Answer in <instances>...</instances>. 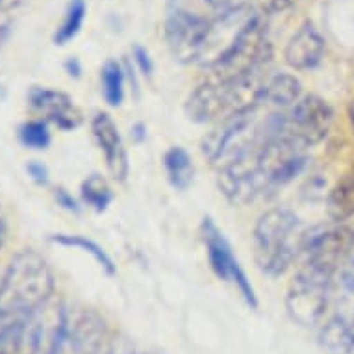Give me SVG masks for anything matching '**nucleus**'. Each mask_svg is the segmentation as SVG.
Segmentation results:
<instances>
[{"instance_id": "nucleus-1", "label": "nucleus", "mask_w": 354, "mask_h": 354, "mask_svg": "<svg viewBox=\"0 0 354 354\" xmlns=\"http://www.w3.org/2000/svg\"><path fill=\"white\" fill-rule=\"evenodd\" d=\"M54 291V274L47 260L32 249L13 256L0 279V321L28 319L45 306Z\"/></svg>"}, {"instance_id": "nucleus-2", "label": "nucleus", "mask_w": 354, "mask_h": 354, "mask_svg": "<svg viewBox=\"0 0 354 354\" xmlns=\"http://www.w3.org/2000/svg\"><path fill=\"white\" fill-rule=\"evenodd\" d=\"M301 221L290 209L273 208L260 215L254 227V260L261 273L280 277L302 249Z\"/></svg>"}, {"instance_id": "nucleus-3", "label": "nucleus", "mask_w": 354, "mask_h": 354, "mask_svg": "<svg viewBox=\"0 0 354 354\" xmlns=\"http://www.w3.org/2000/svg\"><path fill=\"white\" fill-rule=\"evenodd\" d=\"M271 58L273 47L268 39V24L260 13L252 12L209 71L214 73V80L217 82L239 80L245 76L263 73Z\"/></svg>"}, {"instance_id": "nucleus-4", "label": "nucleus", "mask_w": 354, "mask_h": 354, "mask_svg": "<svg viewBox=\"0 0 354 354\" xmlns=\"http://www.w3.org/2000/svg\"><path fill=\"white\" fill-rule=\"evenodd\" d=\"M198 2L203 0H171L165 15L163 34L167 47L182 64L201 62L214 26L215 15H208V6L201 8Z\"/></svg>"}, {"instance_id": "nucleus-5", "label": "nucleus", "mask_w": 354, "mask_h": 354, "mask_svg": "<svg viewBox=\"0 0 354 354\" xmlns=\"http://www.w3.org/2000/svg\"><path fill=\"white\" fill-rule=\"evenodd\" d=\"M332 279L334 277L319 269L302 266L301 271L291 280L286 295V308L291 319L302 326L319 325L330 301L334 286Z\"/></svg>"}, {"instance_id": "nucleus-6", "label": "nucleus", "mask_w": 354, "mask_h": 354, "mask_svg": "<svg viewBox=\"0 0 354 354\" xmlns=\"http://www.w3.org/2000/svg\"><path fill=\"white\" fill-rule=\"evenodd\" d=\"M354 247V230L337 225L332 228H314L310 232H304L302 249L306 260L304 266L319 269L323 273L334 277L336 271L347 260L348 252Z\"/></svg>"}, {"instance_id": "nucleus-7", "label": "nucleus", "mask_w": 354, "mask_h": 354, "mask_svg": "<svg viewBox=\"0 0 354 354\" xmlns=\"http://www.w3.org/2000/svg\"><path fill=\"white\" fill-rule=\"evenodd\" d=\"M203 239L206 245V252H208L209 266L214 269V273L219 279L227 280L230 284H234L239 290L245 302L249 304L252 310L258 308V299H256V291L250 284V280L247 279V274L239 266L238 258L234 256L232 247L227 241V238L223 236L217 225L214 223L212 217H204L203 219Z\"/></svg>"}, {"instance_id": "nucleus-8", "label": "nucleus", "mask_w": 354, "mask_h": 354, "mask_svg": "<svg viewBox=\"0 0 354 354\" xmlns=\"http://www.w3.org/2000/svg\"><path fill=\"white\" fill-rule=\"evenodd\" d=\"M334 111L325 100L308 95L301 97L290 111H286V130L291 140L301 147H314L330 132Z\"/></svg>"}, {"instance_id": "nucleus-9", "label": "nucleus", "mask_w": 354, "mask_h": 354, "mask_svg": "<svg viewBox=\"0 0 354 354\" xmlns=\"http://www.w3.org/2000/svg\"><path fill=\"white\" fill-rule=\"evenodd\" d=\"M69 319L62 304H45L30 315L23 354H59L67 339Z\"/></svg>"}, {"instance_id": "nucleus-10", "label": "nucleus", "mask_w": 354, "mask_h": 354, "mask_svg": "<svg viewBox=\"0 0 354 354\" xmlns=\"http://www.w3.org/2000/svg\"><path fill=\"white\" fill-rule=\"evenodd\" d=\"M28 102L35 111L45 117V121L54 122L62 130H73L82 122L80 110L64 91L35 86L30 89Z\"/></svg>"}, {"instance_id": "nucleus-11", "label": "nucleus", "mask_w": 354, "mask_h": 354, "mask_svg": "<svg viewBox=\"0 0 354 354\" xmlns=\"http://www.w3.org/2000/svg\"><path fill=\"white\" fill-rule=\"evenodd\" d=\"M91 130H93L97 145L100 147V151L104 152L108 171L115 180L122 182L128 174V160L117 124L108 113L100 111L91 121Z\"/></svg>"}, {"instance_id": "nucleus-12", "label": "nucleus", "mask_w": 354, "mask_h": 354, "mask_svg": "<svg viewBox=\"0 0 354 354\" xmlns=\"http://www.w3.org/2000/svg\"><path fill=\"white\" fill-rule=\"evenodd\" d=\"M186 115L193 122L219 121L228 117V100L225 86L217 80L204 82L197 89H193L186 100Z\"/></svg>"}, {"instance_id": "nucleus-13", "label": "nucleus", "mask_w": 354, "mask_h": 354, "mask_svg": "<svg viewBox=\"0 0 354 354\" xmlns=\"http://www.w3.org/2000/svg\"><path fill=\"white\" fill-rule=\"evenodd\" d=\"M325 54V39L312 23H304L288 41L284 50L286 64L295 71L314 69Z\"/></svg>"}, {"instance_id": "nucleus-14", "label": "nucleus", "mask_w": 354, "mask_h": 354, "mask_svg": "<svg viewBox=\"0 0 354 354\" xmlns=\"http://www.w3.org/2000/svg\"><path fill=\"white\" fill-rule=\"evenodd\" d=\"M71 345L76 354H100L104 343V323L95 312H86L73 325V330H67Z\"/></svg>"}, {"instance_id": "nucleus-15", "label": "nucleus", "mask_w": 354, "mask_h": 354, "mask_svg": "<svg viewBox=\"0 0 354 354\" xmlns=\"http://www.w3.org/2000/svg\"><path fill=\"white\" fill-rule=\"evenodd\" d=\"M301 82L290 73H277L263 82V106L273 104L279 108L293 106L301 99Z\"/></svg>"}, {"instance_id": "nucleus-16", "label": "nucleus", "mask_w": 354, "mask_h": 354, "mask_svg": "<svg viewBox=\"0 0 354 354\" xmlns=\"http://www.w3.org/2000/svg\"><path fill=\"white\" fill-rule=\"evenodd\" d=\"M336 293L337 317L354 325V247L339 269V279L332 286Z\"/></svg>"}, {"instance_id": "nucleus-17", "label": "nucleus", "mask_w": 354, "mask_h": 354, "mask_svg": "<svg viewBox=\"0 0 354 354\" xmlns=\"http://www.w3.org/2000/svg\"><path fill=\"white\" fill-rule=\"evenodd\" d=\"M319 343L328 354H351L354 351V325L336 315L321 328Z\"/></svg>"}, {"instance_id": "nucleus-18", "label": "nucleus", "mask_w": 354, "mask_h": 354, "mask_svg": "<svg viewBox=\"0 0 354 354\" xmlns=\"http://www.w3.org/2000/svg\"><path fill=\"white\" fill-rule=\"evenodd\" d=\"M163 167L167 173V178L171 186L176 189H187L192 186L193 176H195V167L189 154L182 147H171L165 156H163Z\"/></svg>"}, {"instance_id": "nucleus-19", "label": "nucleus", "mask_w": 354, "mask_h": 354, "mask_svg": "<svg viewBox=\"0 0 354 354\" xmlns=\"http://www.w3.org/2000/svg\"><path fill=\"white\" fill-rule=\"evenodd\" d=\"M328 214L332 221L343 223L354 215V174H345L328 195Z\"/></svg>"}, {"instance_id": "nucleus-20", "label": "nucleus", "mask_w": 354, "mask_h": 354, "mask_svg": "<svg viewBox=\"0 0 354 354\" xmlns=\"http://www.w3.org/2000/svg\"><path fill=\"white\" fill-rule=\"evenodd\" d=\"M87 13V4L86 0H69L67 8H65L64 21L59 24L56 32H54V45L64 47L67 43L75 39L78 32L82 30V24L86 21Z\"/></svg>"}, {"instance_id": "nucleus-21", "label": "nucleus", "mask_w": 354, "mask_h": 354, "mask_svg": "<svg viewBox=\"0 0 354 354\" xmlns=\"http://www.w3.org/2000/svg\"><path fill=\"white\" fill-rule=\"evenodd\" d=\"M100 84L106 102L113 108L121 106L124 97V71L115 59H108L100 71Z\"/></svg>"}, {"instance_id": "nucleus-22", "label": "nucleus", "mask_w": 354, "mask_h": 354, "mask_svg": "<svg viewBox=\"0 0 354 354\" xmlns=\"http://www.w3.org/2000/svg\"><path fill=\"white\" fill-rule=\"evenodd\" d=\"M50 241L53 243H58L62 247H75V249H82L87 254H91L95 260L99 261L100 268L104 269L108 274H115V266H113V261L111 258L104 252L102 247L91 241V239L84 238V236H71V234H54L50 236Z\"/></svg>"}, {"instance_id": "nucleus-23", "label": "nucleus", "mask_w": 354, "mask_h": 354, "mask_svg": "<svg viewBox=\"0 0 354 354\" xmlns=\"http://www.w3.org/2000/svg\"><path fill=\"white\" fill-rule=\"evenodd\" d=\"M80 195L82 201L87 206H91L95 212H99V214L110 206L111 198H113L108 182L100 174H91V176H87L86 180L82 182Z\"/></svg>"}, {"instance_id": "nucleus-24", "label": "nucleus", "mask_w": 354, "mask_h": 354, "mask_svg": "<svg viewBox=\"0 0 354 354\" xmlns=\"http://www.w3.org/2000/svg\"><path fill=\"white\" fill-rule=\"evenodd\" d=\"M26 321L28 319L0 321V354H23Z\"/></svg>"}, {"instance_id": "nucleus-25", "label": "nucleus", "mask_w": 354, "mask_h": 354, "mask_svg": "<svg viewBox=\"0 0 354 354\" xmlns=\"http://www.w3.org/2000/svg\"><path fill=\"white\" fill-rule=\"evenodd\" d=\"M19 141L32 151H45L50 145L48 122L43 119H34V121H26L24 124H21Z\"/></svg>"}, {"instance_id": "nucleus-26", "label": "nucleus", "mask_w": 354, "mask_h": 354, "mask_svg": "<svg viewBox=\"0 0 354 354\" xmlns=\"http://www.w3.org/2000/svg\"><path fill=\"white\" fill-rule=\"evenodd\" d=\"M204 2H206V6H208L215 15L245 8V0H204Z\"/></svg>"}, {"instance_id": "nucleus-27", "label": "nucleus", "mask_w": 354, "mask_h": 354, "mask_svg": "<svg viewBox=\"0 0 354 354\" xmlns=\"http://www.w3.org/2000/svg\"><path fill=\"white\" fill-rule=\"evenodd\" d=\"M26 173L37 186H47L48 184V169L39 162H30L26 165Z\"/></svg>"}, {"instance_id": "nucleus-28", "label": "nucleus", "mask_w": 354, "mask_h": 354, "mask_svg": "<svg viewBox=\"0 0 354 354\" xmlns=\"http://www.w3.org/2000/svg\"><path fill=\"white\" fill-rule=\"evenodd\" d=\"M132 56H134L136 65L140 67V71L145 76H149L152 73V59L147 53V48H143L141 45H136L134 50H132Z\"/></svg>"}, {"instance_id": "nucleus-29", "label": "nucleus", "mask_w": 354, "mask_h": 354, "mask_svg": "<svg viewBox=\"0 0 354 354\" xmlns=\"http://www.w3.org/2000/svg\"><path fill=\"white\" fill-rule=\"evenodd\" d=\"M54 197H56V203H58L62 208L69 209V212H75V214H78V212H80V208H78V203H76L75 198H73V195H69V193L65 192L64 187H58V189H56V193H54Z\"/></svg>"}, {"instance_id": "nucleus-30", "label": "nucleus", "mask_w": 354, "mask_h": 354, "mask_svg": "<svg viewBox=\"0 0 354 354\" xmlns=\"http://www.w3.org/2000/svg\"><path fill=\"white\" fill-rule=\"evenodd\" d=\"M260 2H261V6H263V12L282 13L286 12L288 8L293 6L297 0H260Z\"/></svg>"}, {"instance_id": "nucleus-31", "label": "nucleus", "mask_w": 354, "mask_h": 354, "mask_svg": "<svg viewBox=\"0 0 354 354\" xmlns=\"http://www.w3.org/2000/svg\"><path fill=\"white\" fill-rule=\"evenodd\" d=\"M12 35V21L0 15V48L4 47Z\"/></svg>"}, {"instance_id": "nucleus-32", "label": "nucleus", "mask_w": 354, "mask_h": 354, "mask_svg": "<svg viewBox=\"0 0 354 354\" xmlns=\"http://www.w3.org/2000/svg\"><path fill=\"white\" fill-rule=\"evenodd\" d=\"M64 67H65V71H67V75L73 76V78H80L82 65H80V62H78V58H69L64 64Z\"/></svg>"}, {"instance_id": "nucleus-33", "label": "nucleus", "mask_w": 354, "mask_h": 354, "mask_svg": "<svg viewBox=\"0 0 354 354\" xmlns=\"http://www.w3.org/2000/svg\"><path fill=\"white\" fill-rule=\"evenodd\" d=\"M26 0H0V13H8L12 10H17L19 6H23Z\"/></svg>"}, {"instance_id": "nucleus-34", "label": "nucleus", "mask_w": 354, "mask_h": 354, "mask_svg": "<svg viewBox=\"0 0 354 354\" xmlns=\"http://www.w3.org/2000/svg\"><path fill=\"white\" fill-rule=\"evenodd\" d=\"M134 136H136V141H143L145 140V127L143 124H136L134 127Z\"/></svg>"}, {"instance_id": "nucleus-35", "label": "nucleus", "mask_w": 354, "mask_h": 354, "mask_svg": "<svg viewBox=\"0 0 354 354\" xmlns=\"http://www.w3.org/2000/svg\"><path fill=\"white\" fill-rule=\"evenodd\" d=\"M4 232H6V217H4V212L0 208V239H2Z\"/></svg>"}]
</instances>
